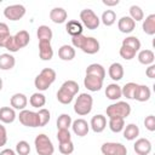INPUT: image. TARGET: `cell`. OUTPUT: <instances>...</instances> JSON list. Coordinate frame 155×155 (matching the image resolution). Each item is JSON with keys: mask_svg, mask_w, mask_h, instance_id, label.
I'll list each match as a JSON object with an SVG mask.
<instances>
[{"mask_svg": "<svg viewBox=\"0 0 155 155\" xmlns=\"http://www.w3.org/2000/svg\"><path fill=\"white\" fill-rule=\"evenodd\" d=\"M73 47L80 48L82 52L87 54H94L99 51V42L97 39L92 36H85V35H78L71 38Z\"/></svg>", "mask_w": 155, "mask_h": 155, "instance_id": "cell-1", "label": "cell"}, {"mask_svg": "<svg viewBox=\"0 0 155 155\" xmlns=\"http://www.w3.org/2000/svg\"><path fill=\"white\" fill-rule=\"evenodd\" d=\"M79 92V84L74 80H67L62 84L57 92V99L62 104H69Z\"/></svg>", "mask_w": 155, "mask_h": 155, "instance_id": "cell-2", "label": "cell"}, {"mask_svg": "<svg viewBox=\"0 0 155 155\" xmlns=\"http://www.w3.org/2000/svg\"><path fill=\"white\" fill-rule=\"evenodd\" d=\"M56 80V71L52 68L42 69L35 78L34 85L39 91H46Z\"/></svg>", "mask_w": 155, "mask_h": 155, "instance_id": "cell-3", "label": "cell"}, {"mask_svg": "<svg viewBox=\"0 0 155 155\" xmlns=\"http://www.w3.org/2000/svg\"><path fill=\"white\" fill-rule=\"evenodd\" d=\"M92 104H93V98L91 94L88 93H80L75 101L74 104V111L80 115V116H85L87 114L91 113L92 110Z\"/></svg>", "mask_w": 155, "mask_h": 155, "instance_id": "cell-4", "label": "cell"}, {"mask_svg": "<svg viewBox=\"0 0 155 155\" xmlns=\"http://www.w3.org/2000/svg\"><path fill=\"white\" fill-rule=\"evenodd\" d=\"M131 114V105L127 102H122L119 101L116 103L110 104L107 108V116L109 119L111 117H121V119H126L128 115Z\"/></svg>", "mask_w": 155, "mask_h": 155, "instance_id": "cell-5", "label": "cell"}, {"mask_svg": "<svg viewBox=\"0 0 155 155\" xmlns=\"http://www.w3.org/2000/svg\"><path fill=\"white\" fill-rule=\"evenodd\" d=\"M34 145H35V150L39 155H52L54 153V147H53L51 139L48 138V136H46L44 133H40L35 137Z\"/></svg>", "mask_w": 155, "mask_h": 155, "instance_id": "cell-6", "label": "cell"}, {"mask_svg": "<svg viewBox=\"0 0 155 155\" xmlns=\"http://www.w3.org/2000/svg\"><path fill=\"white\" fill-rule=\"evenodd\" d=\"M80 19H81V24H84L87 29L90 30H94L99 27V17L93 12V10L91 8H85L80 12Z\"/></svg>", "mask_w": 155, "mask_h": 155, "instance_id": "cell-7", "label": "cell"}, {"mask_svg": "<svg viewBox=\"0 0 155 155\" xmlns=\"http://www.w3.org/2000/svg\"><path fill=\"white\" fill-rule=\"evenodd\" d=\"M101 151L103 155H127V148L116 142H107L102 144Z\"/></svg>", "mask_w": 155, "mask_h": 155, "instance_id": "cell-8", "label": "cell"}, {"mask_svg": "<svg viewBox=\"0 0 155 155\" xmlns=\"http://www.w3.org/2000/svg\"><path fill=\"white\" fill-rule=\"evenodd\" d=\"M19 122L23 126L27 127H39V115L38 111H31V110H21L18 115Z\"/></svg>", "mask_w": 155, "mask_h": 155, "instance_id": "cell-9", "label": "cell"}, {"mask_svg": "<svg viewBox=\"0 0 155 155\" xmlns=\"http://www.w3.org/2000/svg\"><path fill=\"white\" fill-rule=\"evenodd\" d=\"M25 15V7L21 4H15L6 6L4 10V16L10 21H18Z\"/></svg>", "mask_w": 155, "mask_h": 155, "instance_id": "cell-10", "label": "cell"}, {"mask_svg": "<svg viewBox=\"0 0 155 155\" xmlns=\"http://www.w3.org/2000/svg\"><path fill=\"white\" fill-rule=\"evenodd\" d=\"M85 87L91 92H97L103 87V79L93 75H86L84 79Z\"/></svg>", "mask_w": 155, "mask_h": 155, "instance_id": "cell-11", "label": "cell"}, {"mask_svg": "<svg viewBox=\"0 0 155 155\" xmlns=\"http://www.w3.org/2000/svg\"><path fill=\"white\" fill-rule=\"evenodd\" d=\"M71 128L76 136L85 137V136H87V133L90 131V125L84 119H76L75 121L71 122Z\"/></svg>", "mask_w": 155, "mask_h": 155, "instance_id": "cell-12", "label": "cell"}, {"mask_svg": "<svg viewBox=\"0 0 155 155\" xmlns=\"http://www.w3.org/2000/svg\"><path fill=\"white\" fill-rule=\"evenodd\" d=\"M137 155H148L151 151V143L147 138H138L133 145Z\"/></svg>", "mask_w": 155, "mask_h": 155, "instance_id": "cell-13", "label": "cell"}, {"mask_svg": "<svg viewBox=\"0 0 155 155\" xmlns=\"http://www.w3.org/2000/svg\"><path fill=\"white\" fill-rule=\"evenodd\" d=\"M117 28L121 33L128 34L132 33L136 28V22L130 17V16H124L117 21Z\"/></svg>", "mask_w": 155, "mask_h": 155, "instance_id": "cell-14", "label": "cell"}, {"mask_svg": "<svg viewBox=\"0 0 155 155\" xmlns=\"http://www.w3.org/2000/svg\"><path fill=\"white\" fill-rule=\"evenodd\" d=\"M90 126H91L92 131L96 132V133L103 132L105 130V127H107V119H105V116L102 115V114H97V115L92 116Z\"/></svg>", "mask_w": 155, "mask_h": 155, "instance_id": "cell-15", "label": "cell"}, {"mask_svg": "<svg viewBox=\"0 0 155 155\" xmlns=\"http://www.w3.org/2000/svg\"><path fill=\"white\" fill-rule=\"evenodd\" d=\"M10 103H11V107L13 109L24 110L25 107H27V104H28V99H27V96L23 94V93H15L11 97Z\"/></svg>", "mask_w": 155, "mask_h": 155, "instance_id": "cell-16", "label": "cell"}, {"mask_svg": "<svg viewBox=\"0 0 155 155\" xmlns=\"http://www.w3.org/2000/svg\"><path fill=\"white\" fill-rule=\"evenodd\" d=\"M67 17H68V13L63 7H54L50 11V19L53 23H57V24L64 23L67 21Z\"/></svg>", "mask_w": 155, "mask_h": 155, "instance_id": "cell-17", "label": "cell"}, {"mask_svg": "<svg viewBox=\"0 0 155 155\" xmlns=\"http://www.w3.org/2000/svg\"><path fill=\"white\" fill-rule=\"evenodd\" d=\"M108 74H109L110 79L114 80V81L121 80V79L124 78V67H122V64H121V63H117V62L111 63V64L109 65Z\"/></svg>", "mask_w": 155, "mask_h": 155, "instance_id": "cell-18", "label": "cell"}, {"mask_svg": "<svg viewBox=\"0 0 155 155\" xmlns=\"http://www.w3.org/2000/svg\"><path fill=\"white\" fill-rule=\"evenodd\" d=\"M16 111L11 107H1L0 108V121L4 124H12L16 120Z\"/></svg>", "mask_w": 155, "mask_h": 155, "instance_id": "cell-19", "label": "cell"}, {"mask_svg": "<svg viewBox=\"0 0 155 155\" xmlns=\"http://www.w3.org/2000/svg\"><path fill=\"white\" fill-rule=\"evenodd\" d=\"M65 30H67V33H68L69 35H71V38H73V36L81 35L84 28H82V24H81L79 21L71 19V21H68V23L65 24Z\"/></svg>", "mask_w": 155, "mask_h": 155, "instance_id": "cell-20", "label": "cell"}, {"mask_svg": "<svg viewBox=\"0 0 155 155\" xmlns=\"http://www.w3.org/2000/svg\"><path fill=\"white\" fill-rule=\"evenodd\" d=\"M105 96L110 101H117L122 97L121 93V86H119L117 84H109L105 88Z\"/></svg>", "mask_w": 155, "mask_h": 155, "instance_id": "cell-21", "label": "cell"}, {"mask_svg": "<svg viewBox=\"0 0 155 155\" xmlns=\"http://www.w3.org/2000/svg\"><path fill=\"white\" fill-rule=\"evenodd\" d=\"M13 40H15L17 47L21 50V48L25 47V46L29 44V41H30V35H29V33H28L27 30H19V31H17V33L13 35Z\"/></svg>", "mask_w": 155, "mask_h": 155, "instance_id": "cell-22", "label": "cell"}, {"mask_svg": "<svg viewBox=\"0 0 155 155\" xmlns=\"http://www.w3.org/2000/svg\"><path fill=\"white\" fill-rule=\"evenodd\" d=\"M39 56L42 61H50L53 57V48L51 42H39Z\"/></svg>", "mask_w": 155, "mask_h": 155, "instance_id": "cell-23", "label": "cell"}, {"mask_svg": "<svg viewBox=\"0 0 155 155\" xmlns=\"http://www.w3.org/2000/svg\"><path fill=\"white\" fill-rule=\"evenodd\" d=\"M36 35H38L39 42H51L53 33L48 25H40L36 30Z\"/></svg>", "mask_w": 155, "mask_h": 155, "instance_id": "cell-24", "label": "cell"}, {"mask_svg": "<svg viewBox=\"0 0 155 155\" xmlns=\"http://www.w3.org/2000/svg\"><path fill=\"white\" fill-rule=\"evenodd\" d=\"M150 96H151V92L147 85H138L133 99H136L138 102H147V101H149Z\"/></svg>", "mask_w": 155, "mask_h": 155, "instance_id": "cell-25", "label": "cell"}, {"mask_svg": "<svg viewBox=\"0 0 155 155\" xmlns=\"http://www.w3.org/2000/svg\"><path fill=\"white\" fill-rule=\"evenodd\" d=\"M58 57L62 61H71L75 57V48L70 45H62L58 50Z\"/></svg>", "mask_w": 155, "mask_h": 155, "instance_id": "cell-26", "label": "cell"}, {"mask_svg": "<svg viewBox=\"0 0 155 155\" xmlns=\"http://www.w3.org/2000/svg\"><path fill=\"white\" fill-rule=\"evenodd\" d=\"M16 59L11 53H1L0 54V69L1 70H10L15 67Z\"/></svg>", "mask_w": 155, "mask_h": 155, "instance_id": "cell-27", "label": "cell"}, {"mask_svg": "<svg viewBox=\"0 0 155 155\" xmlns=\"http://www.w3.org/2000/svg\"><path fill=\"white\" fill-rule=\"evenodd\" d=\"M86 75H93V76H98L101 79L104 80L105 78V69L102 64L98 63H92L86 68Z\"/></svg>", "mask_w": 155, "mask_h": 155, "instance_id": "cell-28", "label": "cell"}, {"mask_svg": "<svg viewBox=\"0 0 155 155\" xmlns=\"http://www.w3.org/2000/svg\"><path fill=\"white\" fill-rule=\"evenodd\" d=\"M138 61L140 64H144V65H151L155 61V56H154V52L151 50H142L139 51L138 56H137Z\"/></svg>", "mask_w": 155, "mask_h": 155, "instance_id": "cell-29", "label": "cell"}, {"mask_svg": "<svg viewBox=\"0 0 155 155\" xmlns=\"http://www.w3.org/2000/svg\"><path fill=\"white\" fill-rule=\"evenodd\" d=\"M143 31L148 35H154L155 34V15L151 13L148 17H145V19L143 21Z\"/></svg>", "mask_w": 155, "mask_h": 155, "instance_id": "cell-30", "label": "cell"}, {"mask_svg": "<svg viewBox=\"0 0 155 155\" xmlns=\"http://www.w3.org/2000/svg\"><path fill=\"white\" fill-rule=\"evenodd\" d=\"M124 137L127 140H133L139 136V127L136 124H128L126 127H124Z\"/></svg>", "mask_w": 155, "mask_h": 155, "instance_id": "cell-31", "label": "cell"}, {"mask_svg": "<svg viewBox=\"0 0 155 155\" xmlns=\"http://www.w3.org/2000/svg\"><path fill=\"white\" fill-rule=\"evenodd\" d=\"M29 103H30L31 107L38 108V109H41L45 105V103H46V97L42 93H40V92H35V93H33L30 96Z\"/></svg>", "mask_w": 155, "mask_h": 155, "instance_id": "cell-32", "label": "cell"}, {"mask_svg": "<svg viewBox=\"0 0 155 155\" xmlns=\"http://www.w3.org/2000/svg\"><path fill=\"white\" fill-rule=\"evenodd\" d=\"M137 87H138V84H136V82H127V84H125L121 87V93L127 99H133Z\"/></svg>", "mask_w": 155, "mask_h": 155, "instance_id": "cell-33", "label": "cell"}, {"mask_svg": "<svg viewBox=\"0 0 155 155\" xmlns=\"http://www.w3.org/2000/svg\"><path fill=\"white\" fill-rule=\"evenodd\" d=\"M108 125H109L110 131H113L114 133H119L125 127V119H121V117H111V119H109V124Z\"/></svg>", "mask_w": 155, "mask_h": 155, "instance_id": "cell-34", "label": "cell"}, {"mask_svg": "<svg viewBox=\"0 0 155 155\" xmlns=\"http://www.w3.org/2000/svg\"><path fill=\"white\" fill-rule=\"evenodd\" d=\"M102 21V23L107 27H110L113 25L115 22H116V13L113 11V10H105L103 13H102V18L99 19Z\"/></svg>", "mask_w": 155, "mask_h": 155, "instance_id": "cell-35", "label": "cell"}, {"mask_svg": "<svg viewBox=\"0 0 155 155\" xmlns=\"http://www.w3.org/2000/svg\"><path fill=\"white\" fill-rule=\"evenodd\" d=\"M71 116L69 114H62L57 119V128L58 130H68L71 126Z\"/></svg>", "mask_w": 155, "mask_h": 155, "instance_id": "cell-36", "label": "cell"}, {"mask_svg": "<svg viewBox=\"0 0 155 155\" xmlns=\"http://www.w3.org/2000/svg\"><path fill=\"white\" fill-rule=\"evenodd\" d=\"M10 36H11V34H10L8 25L6 23H4V22H0V47L5 48L6 41L8 40Z\"/></svg>", "mask_w": 155, "mask_h": 155, "instance_id": "cell-37", "label": "cell"}, {"mask_svg": "<svg viewBox=\"0 0 155 155\" xmlns=\"http://www.w3.org/2000/svg\"><path fill=\"white\" fill-rule=\"evenodd\" d=\"M122 46H127L137 52L140 48V41L137 36H127L126 39L122 40Z\"/></svg>", "mask_w": 155, "mask_h": 155, "instance_id": "cell-38", "label": "cell"}, {"mask_svg": "<svg viewBox=\"0 0 155 155\" xmlns=\"http://www.w3.org/2000/svg\"><path fill=\"white\" fill-rule=\"evenodd\" d=\"M130 17H131L134 22H139V21H142V19L144 18V12H143V10H142L139 6L132 5V6L130 7Z\"/></svg>", "mask_w": 155, "mask_h": 155, "instance_id": "cell-39", "label": "cell"}, {"mask_svg": "<svg viewBox=\"0 0 155 155\" xmlns=\"http://www.w3.org/2000/svg\"><path fill=\"white\" fill-rule=\"evenodd\" d=\"M38 115H39V127L46 126V125L48 124L50 119H51L50 111H48L47 109H45V108H41V109H39Z\"/></svg>", "mask_w": 155, "mask_h": 155, "instance_id": "cell-40", "label": "cell"}, {"mask_svg": "<svg viewBox=\"0 0 155 155\" xmlns=\"http://www.w3.org/2000/svg\"><path fill=\"white\" fill-rule=\"evenodd\" d=\"M16 153L18 155H28L30 153V145L27 140H19L16 144Z\"/></svg>", "mask_w": 155, "mask_h": 155, "instance_id": "cell-41", "label": "cell"}, {"mask_svg": "<svg viewBox=\"0 0 155 155\" xmlns=\"http://www.w3.org/2000/svg\"><path fill=\"white\" fill-rule=\"evenodd\" d=\"M119 53H120V56H121L124 59H126V61H131L132 58L136 57V53H137V52H136L134 50L127 47V46H122V45H121Z\"/></svg>", "mask_w": 155, "mask_h": 155, "instance_id": "cell-42", "label": "cell"}, {"mask_svg": "<svg viewBox=\"0 0 155 155\" xmlns=\"http://www.w3.org/2000/svg\"><path fill=\"white\" fill-rule=\"evenodd\" d=\"M59 151L63 154V155H70L73 151H74V144L71 140L69 142H65V143H59Z\"/></svg>", "mask_w": 155, "mask_h": 155, "instance_id": "cell-43", "label": "cell"}, {"mask_svg": "<svg viewBox=\"0 0 155 155\" xmlns=\"http://www.w3.org/2000/svg\"><path fill=\"white\" fill-rule=\"evenodd\" d=\"M57 139H58L59 143H65V142L71 140V136H70L69 130H58V132H57Z\"/></svg>", "mask_w": 155, "mask_h": 155, "instance_id": "cell-44", "label": "cell"}, {"mask_svg": "<svg viewBox=\"0 0 155 155\" xmlns=\"http://www.w3.org/2000/svg\"><path fill=\"white\" fill-rule=\"evenodd\" d=\"M144 126L148 131L154 132L155 131V116L154 115H148L144 119Z\"/></svg>", "mask_w": 155, "mask_h": 155, "instance_id": "cell-45", "label": "cell"}, {"mask_svg": "<svg viewBox=\"0 0 155 155\" xmlns=\"http://www.w3.org/2000/svg\"><path fill=\"white\" fill-rule=\"evenodd\" d=\"M5 48L8 50L10 52H17V51H19V48L17 47V45H16V42H15V40H13V35H11V36L8 38V40L6 41Z\"/></svg>", "mask_w": 155, "mask_h": 155, "instance_id": "cell-46", "label": "cell"}, {"mask_svg": "<svg viewBox=\"0 0 155 155\" xmlns=\"http://www.w3.org/2000/svg\"><path fill=\"white\" fill-rule=\"evenodd\" d=\"M7 142V132L4 125L0 124V147H4Z\"/></svg>", "mask_w": 155, "mask_h": 155, "instance_id": "cell-47", "label": "cell"}, {"mask_svg": "<svg viewBox=\"0 0 155 155\" xmlns=\"http://www.w3.org/2000/svg\"><path fill=\"white\" fill-rule=\"evenodd\" d=\"M145 74H147V76H148L149 79H154V78H155V65H154V64L149 65V67L147 68V70H145Z\"/></svg>", "mask_w": 155, "mask_h": 155, "instance_id": "cell-48", "label": "cell"}, {"mask_svg": "<svg viewBox=\"0 0 155 155\" xmlns=\"http://www.w3.org/2000/svg\"><path fill=\"white\" fill-rule=\"evenodd\" d=\"M104 5H107V6H116V5H119V0H113V1H109V0H103L102 1Z\"/></svg>", "mask_w": 155, "mask_h": 155, "instance_id": "cell-49", "label": "cell"}, {"mask_svg": "<svg viewBox=\"0 0 155 155\" xmlns=\"http://www.w3.org/2000/svg\"><path fill=\"white\" fill-rule=\"evenodd\" d=\"M0 155H16V151L12 149H4L2 151H0Z\"/></svg>", "mask_w": 155, "mask_h": 155, "instance_id": "cell-50", "label": "cell"}, {"mask_svg": "<svg viewBox=\"0 0 155 155\" xmlns=\"http://www.w3.org/2000/svg\"><path fill=\"white\" fill-rule=\"evenodd\" d=\"M2 90V79L0 78V91Z\"/></svg>", "mask_w": 155, "mask_h": 155, "instance_id": "cell-51", "label": "cell"}]
</instances>
